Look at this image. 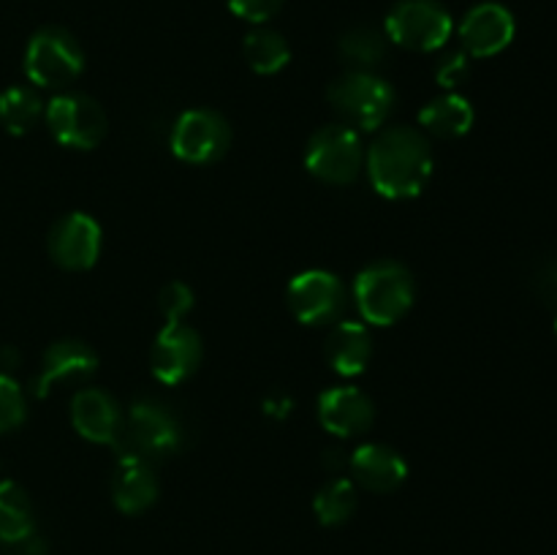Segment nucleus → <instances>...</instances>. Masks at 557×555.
Returning <instances> with one entry per match:
<instances>
[{
    "instance_id": "14",
    "label": "nucleus",
    "mask_w": 557,
    "mask_h": 555,
    "mask_svg": "<svg viewBox=\"0 0 557 555\" xmlns=\"http://www.w3.org/2000/svg\"><path fill=\"white\" fill-rule=\"evenodd\" d=\"M515 16L500 3H479L462 16L460 41L468 58H493L515 38Z\"/></svg>"
},
{
    "instance_id": "5",
    "label": "nucleus",
    "mask_w": 557,
    "mask_h": 555,
    "mask_svg": "<svg viewBox=\"0 0 557 555\" xmlns=\"http://www.w3.org/2000/svg\"><path fill=\"white\" fill-rule=\"evenodd\" d=\"M180 444H183V428L163 403L150 400V397L131 403L128 414L123 417V435L117 444L120 455H134L152 462L174 455Z\"/></svg>"
},
{
    "instance_id": "4",
    "label": "nucleus",
    "mask_w": 557,
    "mask_h": 555,
    "mask_svg": "<svg viewBox=\"0 0 557 555\" xmlns=\"http://www.w3.org/2000/svg\"><path fill=\"white\" fill-rule=\"evenodd\" d=\"M85 71V52L79 41L63 27H41L25 49L27 79L44 90H65Z\"/></svg>"
},
{
    "instance_id": "12",
    "label": "nucleus",
    "mask_w": 557,
    "mask_h": 555,
    "mask_svg": "<svg viewBox=\"0 0 557 555\" xmlns=\"http://www.w3.org/2000/svg\"><path fill=\"white\" fill-rule=\"evenodd\" d=\"M201 354H205V346L194 326L185 321L163 324L150 348V370L161 384L177 386L199 370Z\"/></svg>"
},
{
    "instance_id": "18",
    "label": "nucleus",
    "mask_w": 557,
    "mask_h": 555,
    "mask_svg": "<svg viewBox=\"0 0 557 555\" xmlns=\"http://www.w3.org/2000/svg\"><path fill=\"white\" fill-rule=\"evenodd\" d=\"M158 477L150 462L134 455H120L112 477V498L123 515H141L158 501Z\"/></svg>"
},
{
    "instance_id": "1",
    "label": "nucleus",
    "mask_w": 557,
    "mask_h": 555,
    "mask_svg": "<svg viewBox=\"0 0 557 555\" xmlns=\"http://www.w3.org/2000/svg\"><path fill=\"white\" fill-rule=\"evenodd\" d=\"M364 166L375 194L392 201L413 199L433 177V150L422 131L395 125L375 136Z\"/></svg>"
},
{
    "instance_id": "22",
    "label": "nucleus",
    "mask_w": 557,
    "mask_h": 555,
    "mask_svg": "<svg viewBox=\"0 0 557 555\" xmlns=\"http://www.w3.org/2000/svg\"><path fill=\"white\" fill-rule=\"evenodd\" d=\"M243 54L245 63L250 65V71H256V74L261 76H272L277 74V71L286 69L288 60H292V47H288V41L277 30L256 25L253 30L245 36Z\"/></svg>"
},
{
    "instance_id": "15",
    "label": "nucleus",
    "mask_w": 557,
    "mask_h": 555,
    "mask_svg": "<svg viewBox=\"0 0 557 555\" xmlns=\"http://www.w3.org/2000/svg\"><path fill=\"white\" fill-rule=\"evenodd\" d=\"M319 422L337 439H357L375 422V406L359 386H330L319 397Z\"/></svg>"
},
{
    "instance_id": "20",
    "label": "nucleus",
    "mask_w": 557,
    "mask_h": 555,
    "mask_svg": "<svg viewBox=\"0 0 557 555\" xmlns=\"http://www.w3.org/2000/svg\"><path fill=\"white\" fill-rule=\"evenodd\" d=\"M476 112L460 92H444L419 109V125L438 139H460L471 131Z\"/></svg>"
},
{
    "instance_id": "13",
    "label": "nucleus",
    "mask_w": 557,
    "mask_h": 555,
    "mask_svg": "<svg viewBox=\"0 0 557 555\" xmlns=\"http://www.w3.org/2000/svg\"><path fill=\"white\" fill-rule=\"evenodd\" d=\"M98 370V354L92 351L90 343L65 337V341L52 343L44 351L41 368L33 379V395L47 397L58 384H79V381L92 379Z\"/></svg>"
},
{
    "instance_id": "17",
    "label": "nucleus",
    "mask_w": 557,
    "mask_h": 555,
    "mask_svg": "<svg viewBox=\"0 0 557 555\" xmlns=\"http://www.w3.org/2000/svg\"><path fill=\"white\" fill-rule=\"evenodd\" d=\"M351 477L370 493H392L408 479V462L386 444H362L351 452Z\"/></svg>"
},
{
    "instance_id": "6",
    "label": "nucleus",
    "mask_w": 557,
    "mask_h": 555,
    "mask_svg": "<svg viewBox=\"0 0 557 555\" xmlns=\"http://www.w3.org/2000/svg\"><path fill=\"white\" fill-rule=\"evenodd\" d=\"M305 166L326 185H348L364 166V147L359 131L346 123H332L315 131L305 147Z\"/></svg>"
},
{
    "instance_id": "24",
    "label": "nucleus",
    "mask_w": 557,
    "mask_h": 555,
    "mask_svg": "<svg viewBox=\"0 0 557 555\" xmlns=\"http://www.w3.org/2000/svg\"><path fill=\"white\" fill-rule=\"evenodd\" d=\"M44 114V103L33 87L14 85L0 92V125L9 134L25 136L27 131L36 128Z\"/></svg>"
},
{
    "instance_id": "27",
    "label": "nucleus",
    "mask_w": 557,
    "mask_h": 555,
    "mask_svg": "<svg viewBox=\"0 0 557 555\" xmlns=\"http://www.w3.org/2000/svg\"><path fill=\"white\" fill-rule=\"evenodd\" d=\"M158 308H161L166 324L183 321L190 313V308H194V288L183 281L166 283L161 288V297H158Z\"/></svg>"
},
{
    "instance_id": "9",
    "label": "nucleus",
    "mask_w": 557,
    "mask_h": 555,
    "mask_svg": "<svg viewBox=\"0 0 557 555\" xmlns=\"http://www.w3.org/2000/svg\"><path fill=\"white\" fill-rule=\"evenodd\" d=\"M228 145H232V128H228L226 118L212 109H190L183 112L174 123L172 136H169V147L174 156L194 166H207L226 156Z\"/></svg>"
},
{
    "instance_id": "31",
    "label": "nucleus",
    "mask_w": 557,
    "mask_h": 555,
    "mask_svg": "<svg viewBox=\"0 0 557 555\" xmlns=\"http://www.w3.org/2000/svg\"><path fill=\"white\" fill-rule=\"evenodd\" d=\"M555 332H557V313H555Z\"/></svg>"
},
{
    "instance_id": "8",
    "label": "nucleus",
    "mask_w": 557,
    "mask_h": 555,
    "mask_svg": "<svg viewBox=\"0 0 557 555\" xmlns=\"http://www.w3.org/2000/svg\"><path fill=\"white\" fill-rule=\"evenodd\" d=\"M49 134L71 150H96L107 136V112L85 92H60L44 109Z\"/></svg>"
},
{
    "instance_id": "16",
    "label": "nucleus",
    "mask_w": 557,
    "mask_h": 555,
    "mask_svg": "<svg viewBox=\"0 0 557 555\" xmlns=\"http://www.w3.org/2000/svg\"><path fill=\"white\" fill-rule=\"evenodd\" d=\"M71 422H74L76 433L90 444L117 446L120 435H123L120 403L98 386H85L76 392L74 403H71Z\"/></svg>"
},
{
    "instance_id": "11",
    "label": "nucleus",
    "mask_w": 557,
    "mask_h": 555,
    "mask_svg": "<svg viewBox=\"0 0 557 555\" xmlns=\"http://www.w3.org/2000/svg\"><path fill=\"white\" fill-rule=\"evenodd\" d=\"M101 226L87 212H69V215H63L60 221H54L47 237L52 261L69 272H85L96 267L98 256H101Z\"/></svg>"
},
{
    "instance_id": "29",
    "label": "nucleus",
    "mask_w": 557,
    "mask_h": 555,
    "mask_svg": "<svg viewBox=\"0 0 557 555\" xmlns=\"http://www.w3.org/2000/svg\"><path fill=\"white\" fill-rule=\"evenodd\" d=\"M226 3L234 16L250 25H264L283 9V0H226Z\"/></svg>"
},
{
    "instance_id": "30",
    "label": "nucleus",
    "mask_w": 557,
    "mask_h": 555,
    "mask_svg": "<svg viewBox=\"0 0 557 555\" xmlns=\"http://www.w3.org/2000/svg\"><path fill=\"white\" fill-rule=\"evenodd\" d=\"M539 294H542L544 299H553V303H557V259L547 261V264L539 270Z\"/></svg>"
},
{
    "instance_id": "19",
    "label": "nucleus",
    "mask_w": 557,
    "mask_h": 555,
    "mask_svg": "<svg viewBox=\"0 0 557 555\" xmlns=\"http://www.w3.org/2000/svg\"><path fill=\"white\" fill-rule=\"evenodd\" d=\"M324 357L330 368L343 379L364 373L373 357V337L362 321H337L326 335Z\"/></svg>"
},
{
    "instance_id": "7",
    "label": "nucleus",
    "mask_w": 557,
    "mask_h": 555,
    "mask_svg": "<svg viewBox=\"0 0 557 555\" xmlns=\"http://www.w3.org/2000/svg\"><path fill=\"white\" fill-rule=\"evenodd\" d=\"M455 22L438 0H400L386 14V38L411 52H435L451 38Z\"/></svg>"
},
{
    "instance_id": "21",
    "label": "nucleus",
    "mask_w": 557,
    "mask_h": 555,
    "mask_svg": "<svg viewBox=\"0 0 557 555\" xmlns=\"http://www.w3.org/2000/svg\"><path fill=\"white\" fill-rule=\"evenodd\" d=\"M36 533L30 495L22 484L3 479L0 482V544L16 547Z\"/></svg>"
},
{
    "instance_id": "28",
    "label": "nucleus",
    "mask_w": 557,
    "mask_h": 555,
    "mask_svg": "<svg viewBox=\"0 0 557 555\" xmlns=\"http://www.w3.org/2000/svg\"><path fill=\"white\" fill-rule=\"evenodd\" d=\"M468 71H471V65H468V54L462 49L460 52H446L435 65V82L455 92V87H460L468 79Z\"/></svg>"
},
{
    "instance_id": "25",
    "label": "nucleus",
    "mask_w": 557,
    "mask_h": 555,
    "mask_svg": "<svg viewBox=\"0 0 557 555\" xmlns=\"http://www.w3.org/2000/svg\"><path fill=\"white\" fill-rule=\"evenodd\" d=\"M359 493L357 484L351 479H330L324 488L315 493L313 498V511L319 517L321 526H343L346 520H351V515L357 511Z\"/></svg>"
},
{
    "instance_id": "3",
    "label": "nucleus",
    "mask_w": 557,
    "mask_h": 555,
    "mask_svg": "<svg viewBox=\"0 0 557 555\" xmlns=\"http://www.w3.org/2000/svg\"><path fill=\"white\" fill-rule=\"evenodd\" d=\"M330 103L354 131H379L395 107V90L373 71H348L330 85Z\"/></svg>"
},
{
    "instance_id": "2",
    "label": "nucleus",
    "mask_w": 557,
    "mask_h": 555,
    "mask_svg": "<svg viewBox=\"0 0 557 555\" xmlns=\"http://www.w3.org/2000/svg\"><path fill=\"white\" fill-rule=\"evenodd\" d=\"M354 299L359 316L373 326H392L411 310L417 283L411 270L400 261H373L354 281Z\"/></svg>"
},
{
    "instance_id": "10",
    "label": "nucleus",
    "mask_w": 557,
    "mask_h": 555,
    "mask_svg": "<svg viewBox=\"0 0 557 555\" xmlns=\"http://www.w3.org/2000/svg\"><path fill=\"white\" fill-rule=\"evenodd\" d=\"M292 316L305 326H324L341 321L346 310V286L330 270H305L286 288Z\"/></svg>"
},
{
    "instance_id": "26",
    "label": "nucleus",
    "mask_w": 557,
    "mask_h": 555,
    "mask_svg": "<svg viewBox=\"0 0 557 555\" xmlns=\"http://www.w3.org/2000/svg\"><path fill=\"white\" fill-rule=\"evenodd\" d=\"M27 419V400L22 386L9 373H0V433L22 428Z\"/></svg>"
},
{
    "instance_id": "23",
    "label": "nucleus",
    "mask_w": 557,
    "mask_h": 555,
    "mask_svg": "<svg viewBox=\"0 0 557 555\" xmlns=\"http://www.w3.org/2000/svg\"><path fill=\"white\" fill-rule=\"evenodd\" d=\"M386 41L389 38L370 25L351 27L337 41V52L351 65V71H373L386 58Z\"/></svg>"
}]
</instances>
